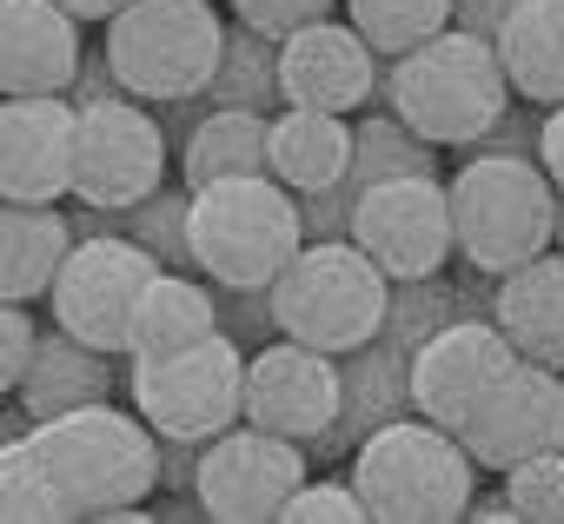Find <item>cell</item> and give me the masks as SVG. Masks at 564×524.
<instances>
[{
	"instance_id": "obj_1",
	"label": "cell",
	"mask_w": 564,
	"mask_h": 524,
	"mask_svg": "<svg viewBox=\"0 0 564 524\" xmlns=\"http://www.w3.org/2000/svg\"><path fill=\"white\" fill-rule=\"evenodd\" d=\"M346 484L359 491L366 524H452L478 491V465L465 458L458 432L405 412L352 445Z\"/></svg>"
},
{
	"instance_id": "obj_2",
	"label": "cell",
	"mask_w": 564,
	"mask_h": 524,
	"mask_svg": "<svg viewBox=\"0 0 564 524\" xmlns=\"http://www.w3.org/2000/svg\"><path fill=\"white\" fill-rule=\"evenodd\" d=\"M379 87H386V113H399L425 146H478V133L511 107L491 41L465 28H438L432 41L392 54Z\"/></svg>"
},
{
	"instance_id": "obj_3",
	"label": "cell",
	"mask_w": 564,
	"mask_h": 524,
	"mask_svg": "<svg viewBox=\"0 0 564 524\" xmlns=\"http://www.w3.org/2000/svg\"><path fill=\"white\" fill-rule=\"evenodd\" d=\"M186 245H193V273L213 286H272L279 266L306 245L300 199L279 186L272 173H232L213 186L186 193Z\"/></svg>"
},
{
	"instance_id": "obj_4",
	"label": "cell",
	"mask_w": 564,
	"mask_h": 524,
	"mask_svg": "<svg viewBox=\"0 0 564 524\" xmlns=\"http://www.w3.org/2000/svg\"><path fill=\"white\" fill-rule=\"evenodd\" d=\"M34 445L54 465L74 517L113 524L127 504H147L160 491V438L147 432L140 412H120L113 399L34 418Z\"/></svg>"
},
{
	"instance_id": "obj_5",
	"label": "cell",
	"mask_w": 564,
	"mask_h": 524,
	"mask_svg": "<svg viewBox=\"0 0 564 524\" xmlns=\"http://www.w3.org/2000/svg\"><path fill=\"white\" fill-rule=\"evenodd\" d=\"M452 252L478 273H511L524 259H538L551 245V219H557V186L544 179L538 160L518 153H471L452 186Z\"/></svg>"
},
{
	"instance_id": "obj_6",
	"label": "cell",
	"mask_w": 564,
	"mask_h": 524,
	"mask_svg": "<svg viewBox=\"0 0 564 524\" xmlns=\"http://www.w3.org/2000/svg\"><path fill=\"white\" fill-rule=\"evenodd\" d=\"M272 299V332L300 339L313 352H352L379 332L386 319V273L339 232V239H306L279 280L265 286Z\"/></svg>"
},
{
	"instance_id": "obj_7",
	"label": "cell",
	"mask_w": 564,
	"mask_h": 524,
	"mask_svg": "<svg viewBox=\"0 0 564 524\" xmlns=\"http://www.w3.org/2000/svg\"><path fill=\"white\" fill-rule=\"evenodd\" d=\"M219 41H226V21L213 0H120L107 14L100 54L120 80V94H133L147 107H173L213 80Z\"/></svg>"
},
{
	"instance_id": "obj_8",
	"label": "cell",
	"mask_w": 564,
	"mask_h": 524,
	"mask_svg": "<svg viewBox=\"0 0 564 524\" xmlns=\"http://www.w3.org/2000/svg\"><path fill=\"white\" fill-rule=\"evenodd\" d=\"M239 379H246V352L226 332H213L186 352L127 365V392H133V412L147 418V432L153 438H193V445L239 425Z\"/></svg>"
},
{
	"instance_id": "obj_9",
	"label": "cell",
	"mask_w": 564,
	"mask_h": 524,
	"mask_svg": "<svg viewBox=\"0 0 564 524\" xmlns=\"http://www.w3.org/2000/svg\"><path fill=\"white\" fill-rule=\"evenodd\" d=\"M166 179V133L160 113H147V100L133 94H100L74 107V173H67V199L80 206H133Z\"/></svg>"
},
{
	"instance_id": "obj_10",
	"label": "cell",
	"mask_w": 564,
	"mask_h": 524,
	"mask_svg": "<svg viewBox=\"0 0 564 524\" xmlns=\"http://www.w3.org/2000/svg\"><path fill=\"white\" fill-rule=\"evenodd\" d=\"M160 273V259L127 239V232H80L61 266H54V286H47V306H54V326L127 359V319H133V299L140 286Z\"/></svg>"
},
{
	"instance_id": "obj_11",
	"label": "cell",
	"mask_w": 564,
	"mask_h": 524,
	"mask_svg": "<svg viewBox=\"0 0 564 524\" xmlns=\"http://www.w3.org/2000/svg\"><path fill=\"white\" fill-rule=\"evenodd\" d=\"M313 471L306 445L279 438V432H259V425H226L199 445V465H193V498H199V517H219V524H265L279 517V504L293 498V484Z\"/></svg>"
},
{
	"instance_id": "obj_12",
	"label": "cell",
	"mask_w": 564,
	"mask_h": 524,
	"mask_svg": "<svg viewBox=\"0 0 564 524\" xmlns=\"http://www.w3.org/2000/svg\"><path fill=\"white\" fill-rule=\"evenodd\" d=\"M346 239L372 259L386 280H425L452 266V206L432 173H399L379 179L352 199Z\"/></svg>"
},
{
	"instance_id": "obj_13",
	"label": "cell",
	"mask_w": 564,
	"mask_h": 524,
	"mask_svg": "<svg viewBox=\"0 0 564 524\" xmlns=\"http://www.w3.org/2000/svg\"><path fill=\"white\" fill-rule=\"evenodd\" d=\"M239 418L259 432L293 438V445H319L339 418V359L272 332L259 352H246Z\"/></svg>"
},
{
	"instance_id": "obj_14",
	"label": "cell",
	"mask_w": 564,
	"mask_h": 524,
	"mask_svg": "<svg viewBox=\"0 0 564 524\" xmlns=\"http://www.w3.org/2000/svg\"><path fill=\"white\" fill-rule=\"evenodd\" d=\"M511 359H518V352L505 346V332H498L491 319H471V313L445 319L438 332H425V339L405 352L412 412L432 418V425H445V432H458V425L478 412V399L511 372Z\"/></svg>"
},
{
	"instance_id": "obj_15",
	"label": "cell",
	"mask_w": 564,
	"mask_h": 524,
	"mask_svg": "<svg viewBox=\"0 0 564 524\" xmlns=\"http://www.w3.org/2000/svg\"><path fill=\"white\" fill-rule=\"evenodd\" d=\"M458 445L478 471H505L518 458L564 445V372L511 359V372L478 399V412L458 425Z\"/></svg>"
},
{
	"instance_id": "obj_16",
	"label": "cell",
	"mask_w": 564,
	"mask_h": 524,
	"mask_svg": "<svg viewBox=\"0 0 564 524\" xmlns=\"http://www.w3.org/2000/svg\"><path fill=\"white\" fill-rule=\"evenodd\" d=\"M74 173V100L67 94H0V199L61 206Z\"/></svg>"
},
{
	"instance_id": "obj_17",
	"label": "cell",
	"mask_w": 564,
	"mask_h": 524,
	"mask_svg": "<svg viewBox=\"0 0 564 524\" xmlns=\"http://www.w3.org/2000/svg\"><path fill=\"white\" fill-rule=\"evenodd\" d=\"M386 61L352 34V21H313L279 41V100L313 113H359L379 94Z\"/></svg>"
},
{
	"instance_id": "obj_18",
	"label": "cell",
	"mask_w": 564,
	"mask_h": 524,
	"mask_svg": "<svg viewBox=\"0 0 564 524\" xmlns=\"http://www.w3.org/2000/svg\"><path fill=\"white\" fill-rule=\"evenodd\" d=\"M80 54V21L61 0H0V94H67Z\"/></svg>"
},
{
	"instance_id": "obj_19",
	"label": "cell",
	"mask_w": 564,
	"mask_h": 524,
	"mask_svg": "<svg viewBox=\"0 0 564 524\" xmlns=\"http://www.w3.org/2000/svg\"><path fill=\"white\" fill-rule=\"evenodd\" d=\"M491 326L505 332V346L531 365L564 372V252H538L524 266L498 273L491 286Z\"/></svg>"
},
{
	"instance_id": "obj_20",
	"label": "cell",
	"mask_w": 564,
	"mask_h": 524,
	"mask_svg": "<svg viewBox=\"0 0 564 524\" xmlns=\"http://www.w3.org/2000/svg\"><path fill=\"white\" fill-rule=\"evenodd\" d=\"M412 412V385H405V346H392L386 332H372L366 346L339 352V418L319 445H306V458H333L352 451L372 425L405 418Z\"/></svg>"
},
{
	"instance_id": "obj_21",
	"label": "cell",
	"mask_w": 564,
	"mask_h": 524,
	"mask_svg": "<svg viewBox=\"0 0 564 524\" xmlns=\"http://www.w3.org/2000/svg\"><path fill=\"white\" fill-rule=\"evenodd\" d=\"M346 160H352L346 113H313V107L265 113V173L286 186L293 199L326 193L333 179H346Z\"/></svg>"
},
{
	"instance_id": "obj_22",
	"label": "cell",
	"mask_w": 564,
	"mask_h": 524,
	"mask_svg": "<svg viewBox=\"0 0 564 524\" xmlns=\"http://www.w3.org/2000/svg\"><path fill=\"white\" fill-rule=\"evenodd\" d=\"M14 399L28 405V418H54V412L113 399V352H100L61 326H34V352H28Z\"/></svg>"
},
{
	"instance_id": "obj_23",
	"label": "cell",
	"mask_w": 564,
	"mask_h": 524,
	"mask_svg": "<svg viewBox=\"0 0 564 524\" xmlns=\"http://www.w3.org/2000/svg\"><path fill=\"white\" fill-rule=\"evenodd\" d=\"M219 332V299H213V280H193V273H153L133 299V319H127V359H166V352H186L199 339Z\"/></svg>"
},
{
	"instance_id": "obj_24",
	"label": "cell",
	"mask_w": 564,
	"mask_h": 524,
	"mask_svg": "<svg viewBox=\"0 0 564 524\" xmlns=\"http://www.w3.org/2000/svg\"><path fill=\"white\" fill-rule=\"evenodd\" d=\"M511 100L557 107L564 100V0H518L505 28L491 34Z\"/></svg>"
},
{
	"instance_id": "obj_25",
	"label": "cell",
	"mask_w": 564,
	"mask_h": 524,
	"mask_svg": "<svg viewBox=\"0 0 564 524\" xmlns=\"http://www.w3.org/2000/svg\"><path fill=\"white\" fill-rule=\"evenodd\" d=\"M67 245H74V232H67L61 206H14V199H0V299H14V306L47 299L54 266H61Z\"/></svg>"
},
{
	"instance_id": "obj_26",
	"label": "cell",
	"mask_w": 564,
	"mask_h": 524,
	"mask_svg": "<svg viewBox=\"0 0 564 524\" xmlns=\"http://www.w3.org/2000/svg\"><path fill=\"white\" fill-rule=\"evenodd\" d=\"M232 173H265V113L213 107L180 140V186L193 193V186H213Z\"/></svg>"
},
{
	"instance_id": "obj_27",
	"label": "cell",
	"mask_w": 564,
	"mask_h": 524,
	"mask_svg": "<svg viewBox=\"0 0 564 524\" xmlns=\"http://www.w3.org/2000/svg\"><path fill=\"white\" fill-rule=\"evenodd\" d=\"M67 517H74V504L28 425L21 438L0 445V524H67Z\"/></svg>"
},
{
	"instance_id": "obj_28",
	"label": "cell",
	"mask_w": 564,
	"mask_h": 524,
	"mask_svg": "<svg viewBox=\"0 0 564 524\" xmlns=\"http://www.w3.org/2000/svg\"><path fill=\"white\" fill-rule=\"evenodd\" d=\"M438 146H425L399 113H366L359 127H352V160H346V186H352V199L366 193V186H379V179H399V173H432L438 160H432Z\"/></svg>"
},
{
	"instance_id": "obj_29",
	"label": "cell",
	"mask_w": 564,
	"mask_h": 524,
	"mask_svg": "<svg viewBox=\"0 0 564 524\" xmlns=\"http://www.w3.org/2000/svg\"><path fill=\"white\" fill-rule=\"evenodd\" d=\"M339 8H346L352 34H359L379 61H392V54L432 41L438 28H452V0H339Z\"/></svg>"
},
{
	"instance_id": "obj_30",
	"label": "cell",
	"mask_w": 564,
	"mask_h": 524,
	"mask_svg": "<svg viewBox=\"0 0 564 524\" xmlns=\"http://www.w3.org/2000/svg\"><path fill=\"white\" fill-rule=\"evenodd\" d=\"M445 319H458V293H452V280L445 273H425V280H386V319H379V332L392 339V346H419L425 332H438Z\"/></svg>"
},
{
	"instance_id": "obj_31",
	"label": "cell",
	"mask_w": 564,
	"mask_h": 524,
	"mask_svg": "<svg viewBox=\"0 0 564 524\" xmlns=\"http://www.w3.org/2000/svg\"><path fill=\"white\" fill-rule=\"evenodd\" d=\"M498 478H505L498 491H505L518 524H564V445L538 451V458H518Z\"/></svg>"
},
{
	"instance_id": "obj_32",
	"label": "cell",
	"mask_w": 564,
	"mask_h": 524,
	"mask_svg": "<svg viewBox=\"0 0 564 524\" xmlns=\"http://www.w3.org/2000/svg\"><path fill=\"white\" fill-rule=\"evenodd\" d=\"M279 524H366V504L346 478H300L293 498L279 504Z\"/></svg>"
},
{
	"instance_id": "obj_33",
	"label": "cell",
	"mask_w": 564,
	"mask_h": 524,
	"mask_svg": "<svg viewBox=\"0 0 564 524\" xmlns=\"http://www.w3.org/2000/svg\"><path fill=\"white\" fill-rule=\"evenodd\" d=\"M326 14H339V0H232V21L252 28L259 41H286Z\"/></svg>"
},
{
	"instance_id": "obj_34",
	"label": "cell",
	"mask_w": 564,
	"mask_h": 524,
	"mask_svg": "<svg viewBox=\"0 0 564 524\" xmlns=\"http://www.w3.org/2000/svg\"><path fill=\"white\" fill-rule=\"evenodd\" d=\"M213 299H219V332L246 352L252 339H272V299H265V286H246V293H232V286H213Z\"/></svg>"
},
{
	"instance_id": "obj_35",
	"label": "cell",
	"mask_w": 564,
	"mask_h": 524,
	"mask_svg": "<svg viewBox=\"0 0 564 524\" xmlns=\"http://www.w3.org/2000/svg\"><path fill=\"white\" fill-rule=\"evenodd\" d=\"M28 352H34V319H28V306L0 299V399H8V392L21 385Z\"/></svg>"
},
{
	"instance_id": "obj_36",
	"label": "cell",
	"mask_w": 564,
	"mask_h": 524,
	"mask_svg": "<svg viewBox=\"0 0 564 524\" xmlns=\"http://www.w3.org/2000/svg\"><path fill=\"white\" fill-rule=\"evenodd\" d=\"M471 153H518V160H538V107H531V100H524V107H505V113L478 133Z\"/></svg>"
},
{
	"instance_id": "obj_37",
	"label": "cell",
	"mask_w": 564,
	"mask_h": 524,
	"mask_svg": "<svg viewBox=\"0 0 564 524\" xmlns=\"http://www.w3.org/2000/svg\"><path fill=\"white\" fill-rule=\"evenodd\" d=\"M538 166H544V179L564 193V100L538 113Z\"/></svg>"
},
{
	"instance_id": "obj_38",
	"label": "cell",
	"mask_w": 564,
	"mask_h": 524,
	"mask_svg": "<svg viewBox=\"0 0 564 524\" xmlns=\"http://www.w3.org/2000/svg\"><path fill=\"white\" fill-rule=\"evenodd\" d=\"M518 8V0H452V28H465V34H478V41H491L498 28H505V14Z\"/></svg>"
},
{
	"instance_id": "obj_39",
	"label": "cell",
	"mask_w": 564,
	"mask_h": 524,
	"mask_svg": "<svg viewBox=\"0 0 564 524\" xmlns=\"http://www.w3.org/2000/svg\"><path fill=\"white\" fill-rule=\"evenodd\" d=\"M193 465H199L193 438H160V484L166 491H193Z\"/></svg>"
},
{
	"instance_id": "obj_40",
	"label": "cell",
	"mask_w": 564,
	"mask_h": 524,
	"mask_svg": "<svg viewBox=\"0 0 564 524\" xmlns=\"http://www.w3.org/2000/svg\"><path fill=\"white\" fill-rule=\"evenodd\" d=\"M100 94H120V80H113L107 54H100V61H87V54H80V67H74V87H67V100L80 107V100H100Z\"/></svg>"
},
{
	"instance_id": "obj_41",
	"label": "cell",
	"mask_w": 564,
	"mask_h": 524,
	"mask_svg": "<svg viewBox=\"0 0 564 524\" xmlns=\"http://www.w3.org/2000/svg\"><path fill=\"white\" fill-rule=\"evenodd\" d=\"M465 517H471V524H518V517H511V504H505V491H498V498H478V491H471Z\"/></svg>"
},
{
	"instance_id": "obj_42",
	"label": "cell",
	"mask_w": 564,
	"mask_h": 524,
	"mask_svg": "<svg viewBox=\"0 0 564 524\" xmlns=\"http://www.w3.org/2000/svg\"><path fill=\"white\" fill-rule=\"evenodd\" d=\"M61 8H67L74 21H107V14L120 8V0H61Z\"/></svg>"
},
{
	"instance_id": "obj_43",
	"label": "cell",
	"mask_w": 564,
	"mask_h": 524,
	"mask_svg": "<svg viewBox=\"0 0 564 524\" xmlns=\"http://www.w3.org/2000/svg\"><path fill=\"white\" fill-rule=\"evenodd\" d=\"M551 245L564 252V193H557V219H551Z\"/></svg>"
}]
</instances>
